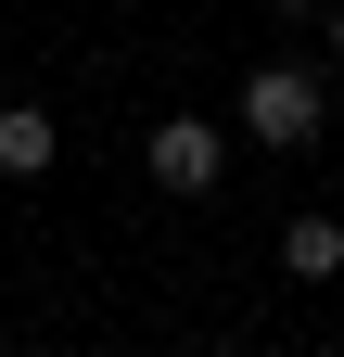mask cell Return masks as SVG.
I'll return each instance as SVG.
<instances>
[{
	"instance_id": "obj_1",
	"label": "cell",
	"mask_w": 344,
	"mask_h": 357,
	"mask_svg": "<svg viewBox=\"0 0 344 357\" xmlns=\"http://www.w3.org/2000/svg\"><path fill=\"white\" fill-rule=\"evenodd\" d=\"M242 128H255L268 153H306L319 128H331V89H319L306 64H255V77H242Z\"/></svg>"
},
{
	"instance_id": "obj_3",
	"label": "cell",
	"mask_w": 344,
	"mask_h": 357,
	"mask_svg": "<svg viewBox=\"0 0 344 357\" xmlns=\"http://www.w3.org/2000/svg\"><path fill=\"white\" fill-rule=\"evenodd\" d=\"M52 166V115L38 102H0V178H38Z\"/></svg>"
},
{
	"instance_id": "obj_4",
	"label": "cell",
	"mask_w": 344,
	"mask_h": 357,
	"mask_svg": "<svg viewBox=\"0 0 344 357\" xmlns=\"http://www.w3.org/2000/svg\"><path fill=\"white\" fill-rule=\"evenodd\" d=\"M281 268H293V281H331V268H344V217H293V230H281Z\"/></svg>"
},
{
	"instance_id": "obj_5",
	"label": "cell",
	"mask_w": 344,
	"mask_h": 357,
	"mask_svg": "<svg viewBox=\"0 0 344 357\" xmlns=\"http://www.w3.org/2000/svg\"><path fill=\"white\" fill-rule=\"evenodd\" d=\"M331 52H344V0H331Z\"/></svg>"
},
{
	"instance_id": "obj_2",
	"label": "cell",
	"mask_w": 344,
	"mask_h": 357,
	"mask_svg": "<svg viewBox=\"0 0 344 357\" xmlns=\"http://www.w3.org/2000/svg\"><path fill=\"white\" fill-rule=\"evenodd\" d=\"M141 166H153V192H217V166H230V141H217V115H166L153 141H141Z\"/></svg>"
}]
</instances>
